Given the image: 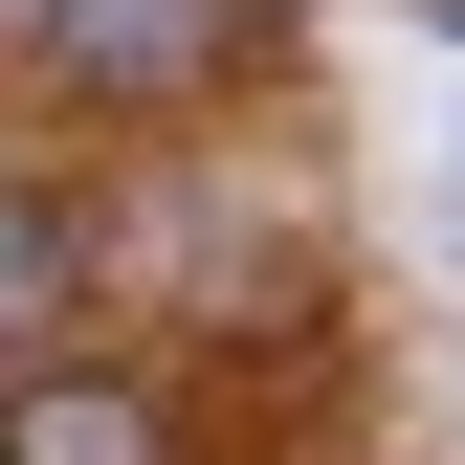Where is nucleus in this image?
Segmentation results:
<instances>
[{"label":"nucleus","mask_w":465,"mask_h":465,"mask_svg":"<svg viewBox=\"0 0 465 465\" xmlns=\"http://www.w3.org/2000/svg\"><path fill=\"white\" fill-rule=\"evenodd\" d=\"M45 67L111 89V111H200L244 67V0H45Z\"/></svg>","instance_id":"1"},{"label":"nucleus","mask_w":465,"mask_h":465,"mask_svg":"<svg viewBox=\"0 0 465 465\" xmlns=\"http://www.w3.org/2000/svg\"><path fill=\"white\" fill-rule=\"evenodd\" d=\"M67 311H89V222L45 200V178H0V355H45Z\"/></svg>","instance_id":"3"},{"label":"nucleus","mask_w":465,"mask_h":465,"mask_svg":"<svg viewBox=\"0 0 465 465\" xmlns=\"http://www.w3.org/2000/svg\"><path fill=\"white\" fill-rule=\"evenodd\" d=\"M0 465H178V399H155V377L23 355V377H0Z\"/></svg>","instance_id":"2"}]
</instances>
